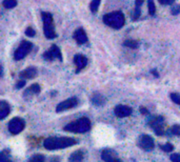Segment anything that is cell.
Segmentation results:
<instances>
[{
    "instance_id": "cell-9",
    "label": "cell",
    "mask_w": 180,
    "mask_h": 162,
    "mask_svg": "<svg viewBox=\"0 0 180 162\" xmlns=\"http://www.w3.org/2000/svg\"><path fill=\"white\" fill-rule=\"evenodd\" d=\"M77 105H78L77 98L72 97V98H69V99L64 100V101L60 102V103L57 105V108H56V112L57 113L64 112V110H71V108H75V106H77Z\"/></svg>"
},
{
    "instance_id": "cell-22",
    "label": "cell",
    "mask_w": 180,
    "mask_h": 162,
    "mask_svg": "<svg viewBox=\"0 0 180 162\" xmlns=\"http://www.w3.org/2000/svg\"><path fill=\"white\" fill-rule=\"evenodd\" d=\"M0 162H11V158H10V152L8 149L2 151L0 153Z\"/></svg>"
},
{
    "instance_id": "cell-1",
    "label": "cell",
    "mask_w": 180,
    "mask_h": 162,
    "mask_svg": "<svg viewBox=\"0 0 180 162\" xmlns=\"http://www.w3.org/2000/svg\"><path fill=\"white\" fill-rule=\"evenodd\" d=\"M77 140L74 138H69V137H51L47 138L43 142V146L50 151L54 149H62L65 147L72 146L76 144Z\"/></svg>"
},
{
    "instance_id": "cell-2",
    "label": "cell",
    "mask_w": 180,
    "mask_h": 162,
    "mask_svg": "<svg viewBox=\"0 0 180 162\" xmlns=\"http://www.w3.org/2000/svg\"><path fill=\"white\" fill-rule=\"evenodd\" d=\"M103 22L107 26H110V28H115V30H119V28H121L124 25L125 17L122 12L120 11L112 12V13L105 14L103 16Z\"/></svg>"
},
{
    "instance_id": "cell-37",
    "label": "cell",
    "mask_w": 180,
    "mask_h": 162,
    "mask_svg": "<svg viewBox=\"0 0 180 162\" xmlns=\"http://www.w3.org/2000/svg\"><path fill=\"white\" fill-rule=\"evenodd\" d=\"M144 0H135V7H141Z\"/></svg>"
},
{
    "instance_id": "cell-15",
    "label": "cell",
    "mask_w": 180,
    "mask_h": 162,
    "mask_svg": "<svg viewBox=\"0 0 180 162\" xmlns=\"http://www.w3.org/2000/svg\"><path fill=\"white\" fill-rule=\"evenodd\" d=\"M10 110H11L10 104L7 101L1 100L0 101V120H3L10 114Z\"/></svg>"
},
{
    "instance_id": "cell-6",
    "label": "cell",
    "mask_w": 180,
    "mask_h": 162,
    "mask_svg": "<svg viewBox=\"0 0 180 162\" xmlns=\"http://www.w3.org/2000/svg\"><path fill=\"white\" fill-rule=\"evenodd\" d=\"M150 126L154 130V132L156 133V135L158 136H162L164 135V118L161 116L155 117L152 120L150 121Z\"/></svg>"
},
{
    "instance_id": "cell-34",
    "label": "cell",
    "mask_w": 180,
    "mask_h": 162,
    "mask_svg": "<svg viewBox=\"0 0 180 162\" xmlns=\"http://www.w3.org/2000/svg\"><path fill=\"white\" fill-rule=\"evenodd\" d=\"M26 81L24 79H20L19 81H17V83H16V89H22V87L26 85Z\"/></svg>"
},
{
    "instance_id": "cell-26",
    "label": "cell",
    "mask_w": 180,
    "mask_h": 162,
    "mask_svg": "<svg viewBox=\"0 0 180 162\" xmlns=\"http://www.w3.org/2000/svg\"><path fill=\"white\" fill-rule=\"evenodd\" d=\"M28 162H44V156L43 155H34L30 160Z\"/></svg>"
},
{
    "instance_id": "cell-28",
    "label": "cell",
    "mask_w": 180,
    "mask_h": 162,
    "mask_svg": "<svg viewBox=\"0 0 180 162\" xmlns=\"http://www.w3.org/2000/svg\"><path fill=\"white\" fill-rule=\"evenodd\" d=\"M160 149H162V151H164V152H172L174 149V146H173V144H171V143H165V144H162V145H160Z\"/></svg>"
},
{
    "instance_id": "cell-29",
    "label": "cell",
    "mask_w": 180,
    "mask_h": 162,
    "mask_svg": "<svg viewBox=\"0 0 180 162\" xmlns=\"http://www.w3.org/2000/svg\"><path fill=\"white\" fill-rule=\"evenodd\" d=\"M170 131H171V133L173 135H176V136H180V125H177V124H176V125H173Z\"/></svg>"
},
{
    "instance_id": "cell-19",
    "label": "cell",
    "mask_w": 180,
    "mask_h": 162,
    "mask_svg": "<svg viewBox=\"0 0 180 162\" xmlns=\"http://www.w3.org/2000/svg\"><path fill=\"white\" fill-rule=\"evenodd\" d=\"M40 85L37 84V83H35V84L31 85L30 87H28V90H26V92L24 93V97H26V95H28V94H31V95H33V94H39L40 93Z\"/></svg>"
},
{
    "instance_id": "cell-7",
    "label": "cell",
    "mask_w": 180,
    "mask_h": 162,
    "mask_svg": "<svg viewBox=\"0 0 180 162\" xmlns=\"http://www.w3.org/2000/svg\"><path fill=\"white\" fill-rule=\"evenodd\" d=\"M24 126H26V122L22 120L21 118L15 117L9 122V131L13 135H17L23 131Z\"/></svg>"
},
{
    "instance_id": "cell-13",
    "label": "cell",
    "mask_w": 180,
    "mask_h": 162,
    "mask_svg": "<svg viewBox=\"0 0 180 162\" xmlns=\"http://www.w3.org/2000/svg\"><path fill=\"white\" fill-rule=\"evenodd\" d=\"M74 39L76 40L78 44H84L88 41V35H86V31L82 28H79L74 32Z\"/></svg>"
},
{
    "instance_id": "cell-35",
    "label": "cell",
    "mask_w": 180,
    "mask_h": 162,
    "mask_svg": "<svg viewBox=\"0 0 180 162\" xmlns=\"http://www.w3.org/2000/svg\"><path fill=\"white\" fill-rule=\"evenodd\" d=\"M158 1L162 5H171L175 2V0H158Z\"/></svg>"
},
{
    "instance_id": "cell-31",
    "label": "cell",
    "mask_w": 180,
    "mask_h": 162,
    "mask_svg": "<svg viewBox=\"0 0 180 162\" xmlns=\"http://www.w3.org/2000/svg\"><path fill=\"white\" fill-rule=\"evenodd\" d=\"M26 35L28 37H34L35 36V34H36V32H35V30L34 28H28L26 30Z\"/></svg>"
},
{
    "instance_id": "cell-36",
    "label": "cell",
    "mask_w": 180,
    "mask_h": 162,
    "mask_svg": "<svg viewBox=\"0 0 180 162\" xmlns=\"http://www.w3.org/2000/svg\"><path fill=\"white\" fill-rule=\"evenodd\" d=\"M139 110H140V113H141L142 115H148V114H150V112H148V110H146V108H144V106H141Z\"/></svg>"
},
{
    "instance_id": "cell-10",
    "label": "cell",
    "mask_w": 180,
    "mask_h": 162,
    "mask_svg": "<svg viewBox=\"0 0 180 162\" xmlns=\"http://www.w3.org/2000/svg\"><path fill=\"white\" fill-rule=\"evenodd\" d=\"M114 113H115L116 116L119 117V118H124V117H128V116H130V115H132L133 110H132V108H130V106H128V105L119 104V105H117L115 108Z\"/></svg>"
},
{
    "instance_id": "cell-5",
    "label": "cell",
    "mask_w": 180,
    "mask_h": 162,
    "mask_svg": "<svg viewBox=\"0 0 180 162\" xmlns=\"http://www.w3.org/2000/svg\"><path fill=\"white\" fill-rule=\"evenodd\" d=\"M32 49H33V44L30 41H26V40L22 41L17 48V50L15 51V53H14V59L15 60H21V59H23L32 51Z\"/></svg>"
},
{
    "instance_id": "cell-39",
    "label": "cell",
    "mask_w": 180,
    "mask_h": 162,
    "mask_svg": "<svg viewBox=\"0 0 180 162\" xmlns=\"http://www.w3.org/2000/svg\"><path fill=\"white\" fill-rule=\"evenodd\" d=\"M52 162H59V160H57V159H55V160H53Z\"/></svg>"
},
{
    "instance_id": "cell-18",
    "label": "cell",
    "mask_w": 180,
    "mask_h": 162,
    "mask_svg": "<svg viewBox=\"0 0 180 162\" xmlns=\"http://www.w3.org/2000/svg\"><path fill=\"white\" fill-rule=\"evenodd\" d=\"M50 51L52 52V54H53V56L55 59H59L60 61L62 60V54H61V51H60V49L58 48L56 44H53V46H51V49H50Z\"/></svg>"
},
{
    "instance_id": "cell-23",
    "label": "cell",
    "mask_w": 180,
    "mask_h": 162,
    "mask_svg": "<svg viewBox=\"0 0 180 162\" xmlns=\"http://www.w3.org/2000/svg\"><path fill=\"white\" fill-rule=\"evenodd\" d=\"M2 4L5 9H14L17 5V0H3Z\"/></svg>"
},
{
    "instance_id": "cell-25",
    "label": "cell",
    "mask_w": 180,
    "mask_h": 162,
    "mask_svg": "<svg viewBox=\"0 0 180 162\" xmlns=\"http://www.w3.org/2000/svg\"><path fill=\"white\" fill-rule=\"evenodd\" d=\"M140 15H141V7H135V10L133 11V14H132V20L135 21V20L139 19Z\"/></svg>"
},
{
    "instance_id": "cell-4",
    "label": "cell",
    "mask_w": 180,
    "mask_h": 162,
    "mask_svg": "<svg viewBox=\"0 0 180 162\" xmlns=\"http://www.w3.org/2000/svg\"><path fill=\"white\" fill-rule=\"evenodd\" d=\"M43 21V31H44V36L47 39H54L57 37V34L55 32V25H54V18L51 13L47 12H42L41 13Z\"/></svg>"
},
{
    "instance_id": "cell-17",
    "label": "cell",
    "mask_w": 180,
    "mask_h": 162,
    "mask_svg": "<svg viewBox=\"0 0 180 162\" xmlns=\"http://www.w3.org/2000/svg\"><path fill=\"white\" fill-rule=\"evenodd\" d=\"M83 160V153L80 151H76L70 157V162H82Z\"/></svg>"
},
{
    "instance_id": "cell-8",
    "label": "cell",
    "mask_w": 180,
    "mask_h": 162,
    "mask_svg": "<svg viewBox=\"0 0 180 162\" xmlns=\"http://www.w3.org/2000/svg\"><path fill=\"white\" fill-rule=\"evenodd\" d=\"M138 146L141 149L146 152H150L154 149L155 144H154V140L151 136L148 135H142L140 136V138L138 139Z\"/></svg>"
},
{
    "instance_id": "cell-24",
    "label": "cell",
    "mask_w": 180,
    "mask_h": 162,
    "mask_svg": "<svg viewBox=\"0 0 180 162\" xmlns=\"http://www.w3.org/2000/svg\"><path fill=\"white\" fill-rule=\"evenodd\" d=\"M148 14L151 16H154L156 14V7H155L154 0H148Z\"/></svg>"
},
{
    "instance_id": "cell-38",
    "label": "cell",
    "mask_w": 180,
    "mask_h": 162,
    "mask_svg": "<svg viewBox=\"0 0 180 162\" xmlns=\"http://www.w3.org/2000/svg\"><path fill=\"white\" fill-rule=\"evenodd\" d=\"M151 73H152L153 75L155 76V77H158V74H157V71H156V69H153V71L151 72Z\"/></svg>"
},
{
    "instance_id": "cell-3",
    "label": "cell",
    "mask_w": 180,
    "mask_h": 162,
    "mask_svg": "<svg viewBox=\"0 0 180 162\" xmlns=\"http://www.w3.org/2000/svg\"><path fill=\"white\" fill-rule=\"evenodd\" d=\"M91 130V121L86 117H82V118L78 119L76 121H73L71 123L67 124L64 126V131L71 133H77V134H82V133H86Z\"/></svg>"
},
{
    "instance_id": "cell-16",
    "label": "cell",
    "mask_w": 180,
    "mask_h": 162,
    "mask_svg": "<svg viewBox=\"0 0 180 162\" xmlns=\"http://www.w3.org/2000/svg\"><path fill=\"white\" fill-rule=\"evenodd\" d=\"M91 101L96 106H103L105 104V102H106V100H105L103 95H101V94L99 93H95L94 95L92 96V98H91Z\"/></svg>"
},
{
    "instance_id": "cell-33",
    "label": "cell",
    "mask_w": 180,
    "mask_h": 162,
    "mask_svg": "<svg viewBox=\"0 0 180 162\" xmlns=\"http://www.w3.org/2000/svg\"><path fill=\"white\" fill-rule=\"evenodd\" d=\"M172 162H180V154H173L170 157Z\"/></svg>"
},
{
    "instance_id": "cell-11",
    "label": "cell",
    "mask_w": 180,
    "mask_h": 162,
    "mask_svg": "<svg viewBox=\"0 0 180 162\" xmlns=\"http://www.w3.org/2000/svg\"><path fill=\"white\" fill-rule=\"evenodd\" d=\"M74 63L76 65V73H79L88 64V58L81 54H77L74 56Z\"/></svg>"
},
{
    "instance_id": "cell-14",
    "label": "cell",
    "mask_w": 180,
    "mask_h": 162,
    "mask_svg": "<svg viewBox=\"0 0 180 162\" xmlns=\"http://www.w3.org/2000/svg\"><path fill=\"white\" fill-rule=\"evenodd\" d=\"M37 76V69L36 67H28V69H26L24 71H22L21 73H20L19 77L21 78V79H33V78H35Z\"/></svg>"
},
{
    "instance_id": "cell-27",
    "label": "cell",
    "mask_w": 180,
    "mask_h": 162,
    "mask_svg": "<svg viewBox=\"0 0 180 162\" xmlns=\"http://www.w3.org/2000/svg\"><path fill=\"white\" fill-rule=\"evenodd\" d=\"M170 97H171L172 101H173L174 103H176V104H178V105H180V94H178V93H172Z\"/></svg>"
},
{
    "instance_id": "cell-12",
    "label": "cell",
    "mask_w": 180,
    "mask_h": 162,
    "mask_svg": "<svg viewBox=\"0 0 180 162\" xmlns=\"http://www.w3.org/2000/svg\"><path fill=\"white\" fill-rule=\"evenodd\" d=\"M101 157L105 162H122L117 157L115 152L112 149H103L101 153Z\"/></svg>"
},
{
    "instance_id": "cell-21",
    "label": "cell",
    "mask_w": 180,
    "mask_h": 162,
    "mask_svg": "<svg viewBox=\"0 0 180 162\" xmlns=\"http://www.w3.org/2000/svg\"><path fill=\"white\" fill-rule=\"evenodd\" d=\"M100 2H101V0H92V2H91L90 4V9L93 14H96L97 12H98Z\"/></svg>"
},
{
    "instance_id": "cell-30",
    "label": "cell",
    "mask_w": 180,
    "mask_h": 162,
    "mask_svg": "<svg viewBox=\"0 0 180 162\" xmlns=\"http://www.w3.org/2000/svg\"><path fill=\"white\" fill-rule=\"evenodd\" d=\"M43 58L45 59V60H47V61H53L54 59V56H53V54H52V52L51 51H46V52L44 53V54H43Z\"/></svg>"
},
{
    "instance_id": "cell-32",
    "label": "cell",
    "mask_w": 180,
    "mask_h": 162,
    "mask_svg": "<svg viewBox=\"0 0 180 162\" xmlns=\"http://www.w3.org/2000/svg\"><path fill=\"white\" fill-rule=\"evenodd\" d=\"M171 12H172V14H173V15H178V14L180 13V4L174 5V7H172Z\"/></svg>"
},
{
    "instance_id": "cell-20",
    "label": "cell",
    "mask_w": 180,
    "mask_h": 162,
    "mask_svg": "<svg viewBox=\"0 0 180 162\" xmlns=\"http://www.w3.org/2000/svg\"><path fill=\"white\" fill-rule=\"evenodd\" d=\"M123 46L130 49H138L139 48V42L136 41V40H133V39H129V40H125L123 42Z\"/></svg>"
}]
</instances>
